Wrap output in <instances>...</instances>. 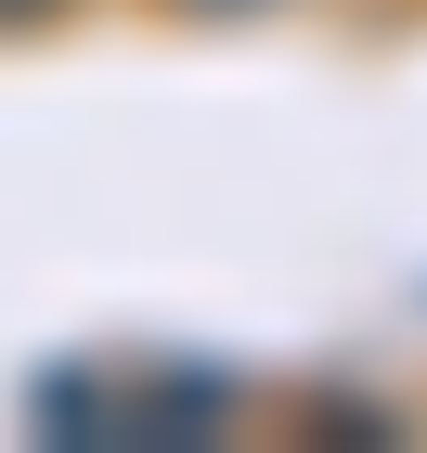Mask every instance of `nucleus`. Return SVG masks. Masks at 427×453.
<instances>
[{
    "label": "nucleus",
    "instance_id": "nucleus-1",
    "mask_svg": "<svg viewBox=\"0 0 427 453\" xmlns=\"http://www.w3.org/2000/svg\"><path fill=\"white\" fill-rule=\"evenodd\" d=\"M39 415H52V441H130V453H181V441H220L233 427V376H208V363H156V376H65L39 388Z\"/></svg>",
    "mask_w": 427,
    "mask_h": 453
},
{
    "label": "nucleus",
    "instance_id": "nucleus-2",
    "mask_svg": "<svg viewBox=\"0 0 427 453\" xmlns=\"http://www.w3.org/2000/svg\"><path fill=\"white\" fill-rule=\"evenodd\" d=\"M39 13H65V0H0V27H39Z\"/></svg>",
    "mask_w": 427,
    "mask_h": 453
},
{
    "label": "nucleus",
    "instance_id": "nucleus-3",
    "mask_svg": "<svg viewBox=\"0 0 427 453\" xmlns=\"http://www.w3.org/2000/svg\"><path fill=\"white\" fill-rule=\"evenodd\" d=\"M181 13H259V0H181Z\"/></svg>",
    "mask_w": 427,
    "mask_h": 453
}]
</instances>
